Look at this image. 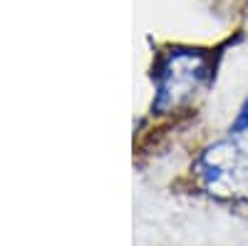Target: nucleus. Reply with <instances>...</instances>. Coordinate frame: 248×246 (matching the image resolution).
Instances as JSON below:
<instances>
[{
  "label": "nucleus",
  "instance_id": "nucleus-1",
  "mask_svg": "<svg viewBox=\"0 0 248 246\" xmlns=\"http://www.w3.org/2000/svg\"><path fill=\"white\" fill-rule=\"evenodd\" d=\"M201 177L216 194L248 197V149L218 145L201 159Z\"/></svg>",
  "mask_w": 248,
  "mask_h": 246
}]
</instances>
